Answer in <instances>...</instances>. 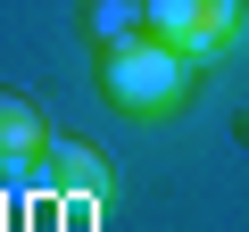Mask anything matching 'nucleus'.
Returning a JSON list of instances; mask_svg holds the SVG:
<instances>
[{
    "label": "nucleus",
    "mask_w": 249,
    "mask_h": 232,
    "mask_svg": "<svg viewBox=\"0 0 249 232\" xmlns=\"http://www.w3.org/2000/svg\"><path fill=\"white\" fill-rule=\"evenodd\" d=\"M241 25H249V0H150V33L166 50H183L191 66L224 58L241 42Z\"/></svg>",
    "instance_id": "nucleus-2"
},
{
    "label": "nucleus",
    "mask_w": 249,
    "mask_h": 232,
    "mask_svg": "<svg viewBox=\"0 0 249 232\" xmlns=\"http://www.w3.org/2000/svg\"><path fill=\"white\" fill-rule=\"evenodd\" d=\"M100 91H108L124 116H166V108H183V91H191V58L166 50L158 33H133V42L100 50Z\"/></svg>",
    "instance_id": "nucleus-1"
},
{
    "label": "nucleus",
    "mask_w": 249,
    "mask_h": 232,
    "mask_svg": "<svg viewBox=\"0 0 249 232\" xmlns=\"http://www.w3.org/2000/svg\"><path fill=\"white\" fill-rule=\"evenodd\" d=\"M83 25H91V42H100V50H116V42L150 33V0H91Z\"/></svg>",
    "instance_id": "nucleus-5"
},
{
    "label": "nucleus",
    "mask_w": 249,
    "mask_h": 232,
    "mask_svg": "<svg viewBox=\"0 0 249 232\" xmlns=\"http://www.w3.org/2000/svg\"><path fill=\"white\" fill-rule=\"evenodd\" d=\"M50 174H58L75 199H108V166H100V149H83V141H50Z\"/></svg>",
    "instance_id": "nucleus-4"
},
{
    "label": "nucleus",
    "mask_w": 249,
    "mask_h": 232,
    "mask_svg": "<svg viewBox=\"0 0 249 232\" xmlns=\"http://www.w3.org/2000/svg\"><path fill=\"white\" fill-rule=\"evenodd\" d=\"M50 158V125H42V108L25 91H0V166H34Z\"/></svg>",
    "instance_id": "nucleus-3"
}]
</instances>
